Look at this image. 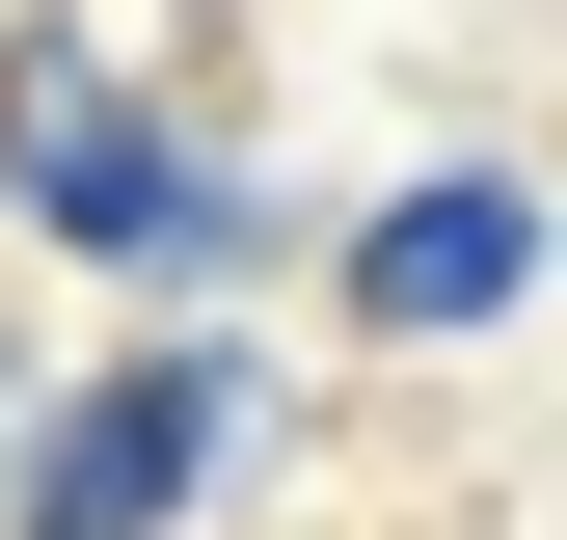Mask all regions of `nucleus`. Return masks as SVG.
Returning a JSON list of instances; mask_svg holds the SVG:
<instances>
[{
  "label": "nucleus",
  "mask_w": 567,
  "mask_h": 540,
  "mask_svg": "<svg viewBox=\"0 0 567 540\" xmlns=\"http://www.w3.org/2000/svg\"><path fill=\"white\" fill-rule=\"evenodd\" d=\"M514 298H540V189L514 163H433V189L351 217V324H405V352L433 324H514Z\"/></svg>",
  "instance_id": "nucleus-3"
},
{
  "label": "nucleus",
  "mask_w": 567,
  "mask_h": 540,
  "mask_svg": "<svg viewBox=\"0 0 567 540\" xmlns=\"http://www.w3.org/2000/svg\"><path fill=\"white\" fill-rule=\"evenodd\" d=\"M0 163H28V217H54V243H109V270H217V243H244V189L189 163L163 108H109V54H82V28L0 54Z\"/></svg>",
  "instance_id": "nucleus-1"
},
{
  "label": "nucleus",
  "mask_w": 567,
  "mask_h": 540,
  "mask_svg": "<svg viewBox=\"0 0 567 540\" xmlns=\"http://www.w3.org/2000/svg\"><path fill=\"white\" fill-rule=\"evenodd\" d=\"M217 433H244V378H217V352L82 378V405H54V459H28V540H163L189 487H217Z\"/></svg>",
  "instance_id": "nucleus-2"
}]
</instances>
